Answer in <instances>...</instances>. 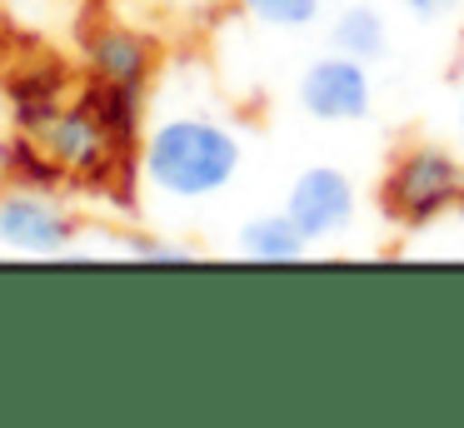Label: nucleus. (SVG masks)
<instances>
[{"instance_id":"f257e3e1","label":"nucleus","mask_w":464,"mask_h":428,"mask_svg":"<svg viewBox=\"0 0 464 428\" xmlns=\"http://www.w3.org/2000/svg\"><path fill=\"white\" fill-rule=\"evenodd\" d=\"M140 169L170 199H210L240 169V135L210 115H170L150 129Z\"/></svg>"},{"instance_id":"f03ea898","label":"nucleus","mask_w":464,"mask_h":428,"mask_svg":"<svg viewBox=\"0 0 464 428\" xmlns=\"http://www.w3.org/2000/svg\"><path fill=\"white\" fill-rule=\"evenodd\" d=\"M464 204V155L444 145H414L384 175V209L400 224H430Z\"/></svg>"},{"instance_id":"7ed1b4c3","label":"nucleus","mask_w":464,"mask_h":428,"mask_svg":"<svg viewBox=\"0 0 464 428\" xmlns=\"http://www.w3.org/2000/svg\"><path fill=\"white\" fill-rule=\"evenodd\" d=\"M300 105L310 109L324 125H350V119H364L374 105V85H370V65L354 55H330L310 60L300 75Z\"/></svg>"},{"instance_id":"20e7f679","label":"nucleus","mask_w":464,"mask_h":428,"mask_svg":"<svg viewBox=\"0 0 464 428\" xmlns=\"http://www.w3.org/2000/svg\"><path fill=\"white\" fill-rule=\"evenodd\" d=\"M285 214L304 229L310 244L320 239H334L354 224V185L344 169L334 165H310L295 175L290 185V199H285Z\"/></svg>"},{"instance_id":"39448f33","label":"nucleus","mask_w":464,"mask_h":428,"mask_svg":"<svg viewBox=\"0 0 464 428\" xmlns=\"http://www.w3.org/2000/svg\"><path fill=\"white\" fill-rule=\"evenodd\" d=\"M35 135H41V149L65 169V175H81V179H105L111 165L121 159V145L111 139V129H105L81 100L65 105L61 115H55L51 125H41Z\"/></svg>"},{"instance_id":"423d86ee","label":"nucleus","mask_w":464,"mask_h":428,"mask_svg":"<svg viewBox=\"0 0 464 428\" xmlns=\"http://www.w3.org/2000/svg\"><path fill=\"white\" fill-rule=\"evenodd\" d=\"M75 239V224L45 195H5L0 199V244L21 254H61Z\"/></svg>"},{"instance_id":"0eeeda50","label":"nucleus","mask_w":464,"mask_h":428,"mask_svg":"<svg viewBox=\"0 0 464 428\" xmlns=\"http://www.w3.org/2000/svg\"><path fill=\"white\" fill-rule=\"evenodd\" d=\"M91 70L95 80H115V85H145L150 75V40L135 30H95L91 35Z\"/></svg>"},{"instance_id":"6e6552de","label":"nucleus","mask_w":464,"mask_h":428,"mask_svg":"<svg viewBox=\"0 0 464 428\" xmlns=\"http://www.w3.org/2000/svg\"><path fill=\"white\" fill-rule=\"evenodd\" d=\"M240 254L245 259H255V264H295V259H304L310 254V239H304V229L295 224L290 214H255V219H245V229H240Z\"/></svg>"},{"instance_id":"1a4fd4ad","label":"nucleus","mask_w":464,"mask_h":428,"mask_svg":"<svg viewBox=\"0 0 464 428\" xmlns=\"http://www.w3.org/2000/svg\"><path fill=\"white\" fill-rule=\"evenodd\" d=\"M330 45L340 50V55H354V60H364V65H374V60L390 55V25H384L380 10L360 0V5H344L340 15H334Z\"/></svg>"},{"instance_id":"9d476101","label":"nucleus","mask_w":464,"mask_h":428,"mask_svg":"<svg viewBox=\"0 0 464 428\" xmlns=\"http://www.w3.org/2000/svg\"><path fill=\"white\" fill-rule=\"evenodd\" d=\"M81 105L91 109L95 119H101L105 129H111L115 145H125V139L140 129V85H115V80H95L91 90L81 95Z\"/></svg>"},{"instance_id":"9b49d317","label":"nucleus","mask_w":464,"mask_h":428,"mask_svg":"<svg viewBox=\"0 0 464 428\" xmlns=\"http://www.w3.org/2000/svg\"><path fill=\"white\" fill-rule=\"evenodd\" d=\"M11 100H15V119L35 135V129L51 125V119L65 109L61 105V75H55V70H31V75L15 80Z\"/></svg>"},{"instance_id":"f8f14e48","label":"nucleus","mask_w":464,"mask_h":428,"mask_svg":"<svg viewBox=\"0 0 464 428\" xmlns=\"http://www.w3.org/2000/svg\"><path fill=\"white\" fill-rule=\"evenodd\" d=\"M245 15L260 20V25H275V30H300V25H314L320 15V0H240Z\"/></svg>"},{"instance_id":"ddd939ff","label":"nucleus","mask_w":464,"mask_h":428,"mask_svg":"<svg viewBox=\"0 0 464 428\" xmlns=\"http://www.w3.org/2000/svg\"><path fill=\"white\" fill-rule=\"evenodd\" d=\"M130 259H150V264H190V249L185 244H160V239H135Z\"/></svg>"},{"instance_id":"4468645a","label":"nucleus","mask_w":464,"mask_h":428,"mask_svg":"<svg viewBox=\"0 0 464 428\" xmlns=\"http://www.w3.org/2000/svg\"><path fill=\"white\" fill-rule=\"evenodd\" d=\"M404 10H410L414 20H424V25H434V20H444V15H454V10L464 5V0H400Z\"/></svg>"},{"instance_id":"2eb2a0df","label":"nucleus","mask_w":464,"mask_h":428,"mask_svg":"<svg viewBox=\"0 0 464 428\" xmlns=\"http://www.w3.org/2000/svg\"><path fill=\"white\" fill-rule=\"evenodd\" d=\"M459 155H464V100H459Z\"/></svg>"}]
</instances>
